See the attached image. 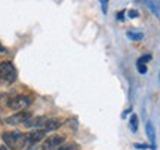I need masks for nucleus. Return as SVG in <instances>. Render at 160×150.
Instances as JSON below:
<instances>
[{
  "label": "nucleus",
  "instance_id": "nucleus-1",
  "mask_svg": "<svg viewBox=\"0 0 160 150\" xmlns=\"http://www.w3.org/2000/svg\"><path fill=\"white\" fill-rule=\"evenodd\" d=\"M2 140L12 150H21L25 146V135L19 131H8L2 134Z\"/></svg>",
  "mask_w": 160,
  "mask_h": 150
},
{
  "label": "nucleus",
  "instance_id": "nucleus-2",
  "mask_svg": "<svg viewBox=\"0 0 160 150\" xmlns=\"http://www.w3.org/2000/svg\"><path fill=\"white\" fill-rule=\"evenodd\" d=\"M0 79L5 83H13L17 80V69L9 61L0 63Z\"/></svg>",
  "mask_w": 160,
  "mask_h": 150
},
{
  "label": "nucleus",
  "instance_id": "nucleus-3",
  "mask_svg": "<svg viewBox=\"0 0 160 150\" xmlns=\"http://www.w3.org/2000/svg\"><path fill=\"white\" fill-rule=\"evenodd\" d=\"M31 104V98L27 95H17L8 101V107L12 110H22Z\"/></svg>",
  "mask_w": 160,
  "mask_h": 150
},
{
  "label": "nucleus",
  "instance_id": "nucleus-4",
  "mask_svg": "<svg viewBox=\"0 0 160 150\" xmlns=\"http://www.w3.org/2000/svg\"><path fill=\"white\" fill-rule=\"evenodd\" d=\"M64 138L62 135H52V137H48V138L43 141V146H42V150H55L57 147L64 144Z\"/></svg>",
  "mask_w": 160,
  "mask_h": 150
},
{
  "label": "nucleus",
  "instance_id": "nucleus-5",
  "mask_svg": "<svg viewBox=\"0 0 160 150\" xmlns=\"http://www.w3.org/2000/svg\"><path fill=\"white\" fill-rule=\"evenodd\" d=\"M31 119V115L28 111H21V113H15L11 117H6V123L9 125H19V123H27Z\"/></svg>",
  "mask_w": 160,
  "mask_h": 150
},
{
  "label": "nucleus",
  "instance_id": "nucleus-6",
  "mask_svg": "<svg viewBox=\"0 0 160 150\" xmlns=\"http://www.w3.org/2000/svg\"><path fill=\"white\" fill-rule=\"evenodd\" d=\"M43 137H45V131H43V129H40V131H33V132H30L28 135H25V144L30 147L28 150H31V147H34L39 141H42Z\"/></svg>",
  "mask_w": 160,
  "mask_h": 150
},
{
  "label": "nucleus",
  "instance_id": "nucleus-7",
  "mask_svg": "<svg viewBox=\"0 0 160 150\" xmlns=\"http://www.w3.org/2000/svg\"><path fill=\"white\" fill-rule=\"evenodd\" d=\"M145 131H147V137H148L150 141H151V149L156 150V132H154V127H153L151 122H147Z\"/></svg>",
  "mask_w": 160,
  "mask_h": 150
},
{
  "label": "nucleus",
  "instance_id": "nucleus-8",
  "mask_svg": "<svg viewBox=\"0 0 160 150\" xmlns=\"http://www.w3.org/2000/svg\"><path fill=\"white\" fill-rule=\"evenodd\" d=\"M61 127V121L59 119H46L45 125H43V131H53Z\"/></svg>",
  "mask_w": 160,
  "mask_h": 150
},
{
  "label": "nucleus",
  "instance_id": "nucleus-9",
  "mask_svg": "<svg viewBox=\"0 0 160 150\" xmlns=\"http://www.w3.org/2000/svg\"><path fill=\"white\" fill-rule=\"evenodd\" d=\"M147 5H148L150 9H151V11L154 12L156 15L160 18V2H148Z\"/></svg>",
  "mask_w": 160,
  "mask_h": 150
},
{
  "label": "nucleus",
  "instance_id": "nucleus-10",
  "mask_svg": "<svg viewBox=\"0 0 160 150\" xmlns=\"http://www.w3.org/2000/svg\"><path fill=\"white\" fill-rule=\"evenodd\" d=\"M55 150H79V146L76 144V143H67V144H62L57 147Z\"/></svg>",
  "mask_w": 160,
  "mask_h": 150
},
{
  "label": "nucleus",
  "instance_id": "nucleus-11",
  "mask_svg": "<svg viewBox=\"0 0 160 150\" xmlns=\"http://www.w3.org/2000/svg\"><path fill=\"white\" fill-rule=\"evenodd\" d=\"M129 125H131V131H132V132H137V131H138V116L137 115H132Z\"/></svg>",
  "mask_w": 160,
  "mask_h": 150
},
{
  "label": "nucleus",
  "instance_id": "nucleus-12",
  "mask_svg": "<svg viewBox=\"0 0 160 150\" xmlns=\"http://www.w3.org/2000/svg\"><path fill=\"white\" fill-rule=\"evenodd\" d=\"M128 37L129 39H133V40H141L144 37L142 33H133V31H128Z\"/></svg>",
  "mask_w": 160,
  "mask_h": 150
},
{
  "label": "nucleus",
  "instance_id": "nucleus-13",
  "mask_svg": "<svg viewBox=\"0 0 160 150\" xmlns=\"http://www.w3.org/2000/svg\"><path fill=\"white\" fill-rule=\"evenodd\" d=\"M150 59H151V55L147 54V55H142V57L139 58V59L137 61V64H145V63H148Z\"/></svg>",
  "mask_w": 160,
  "mask_h": 150
},
{
  "label": "nucleus",
  "instance_id": "nucleus-14",
  "mask_svg": "<svg viewBox=\"0 0 160 150\" xmlns=\"http://www.w3.org/2000/svg\"><path fill=\"white\" fill-rule=\"evenodd\" d=\"M137 69H138V71H139L141 75H145V73H147V67H145V64H137Z\"/></svg>",
  "mask_w": 160,
  "mask_h": 150
},
{
  "label": "nucleus",
  "instance_id": "nucleus-15",
  "mask_svg": "<svg viewBox=\"0 0 160 150\" xmlns=\"http://www.w3.org/2000/svg\"><path fill=\"white\" fill-rule=\"evenodd\" d=\"M138 15H139V13H138V11H133V9L128 12V17H129V18H137Z\"/></svg>",
  "mask_w": 160,
  "mask_h": 150
},
{
  "label": "nucleus",
  "instance_id": "nucleus-16",
  "mask_svg": "<svg viewBox=\"0 0 160 150\" xmlns=\"http://www.w3.org/2000/svg\"><path fill=\"white\" fill-rule=\"evenodd\" d=\"M133 147H135V149H139V150L150 149V147H148V146H147V144H138V143H137V144H135V146H133Z\"/></svg>",
  "mask_w": 160,
  "mask_h": 150
},
{
  "label": "nucleus",
  "instance_id": "nucleus-17",
  "mask_svg": "<svg viewBox=\"0 0 160 150\" xmlns=\"http://www.w3.org/2000/svg\"><path fill=\"white\" fill-rule=\"evenodd\" d=\"M101 8H102V11H104V13L107 12V2L104 0V2H101Z\"/></svg>",
  "mask_w": 160,
  "mask_h": 150
},
{
  "label": "nucleus",
  "instance_id": "nucleus-18",
  "mask_svg": "<svg viewBox=\"0 0 160 150\" xmlns=\"http://www.w3.org/2000/svg\"><path fill=\"white\" fill-rule=\"evenodd\" d=\"M123 17H125V11H122L117 13V18H119V21H123Z\"/></svg>",
  "mask_w": 160,
  "mask_h": 150
},
{
  "label": "nucleus",
  "instance_id": "nucleus-19",
  "mask_svg": "<svg viewBox=\"0 0 160 150\" xmlns=\"http://www.w3.org/2000/svg\"><path fill=\"white\" fill-rule=\"evenodd\" d=\"M0 150H8V147L6 146H0Z\"/></svg>",
  "mask_w": 160,
  "mask_h": 150
},
{
  "label": "nucleus",
  "instance_id": "nucleus-20",
  "mask_svg": "<svg viewBox=\"0 0 160 150\" xmlns=\"http://www.w3.org/2000/svg\"><path fill=\"white\" fill-rule=\"evenodd\" d=\"M2 51H5V49H3V46H2V45H0V52Z\"/></svg>",
  "mask_w": 160,
  "mask_h": 150
}]
</instances>
